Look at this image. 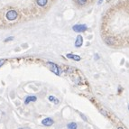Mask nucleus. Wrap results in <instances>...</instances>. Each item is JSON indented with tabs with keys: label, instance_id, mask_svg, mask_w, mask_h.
<instances>
[{
	"label": "nucleus",
	"instance_id": "obj_1",
	"mask_svg": "<svg viewBox=\"0 0 129 129\" xmlns=\"http://www.w3.org/2000/svg\"><path fill=\"white\" fill-rule=\"evenodd\" d=\"M47 64H48V66L50 67V70H51L53 73H55L56 75H60V68H59V67L55 64V63L49 61V62H47Z\"/></svg>",
	"mask_w": 129,
	"mask_h": 129
},
{
	"label": "nucleus",
	"instance_id": "obj_2",
	"mask_svg": "<svg viewBox=\"0 0 129 129\" xmlns=\"http://www.w3.org/2000/svg\"><path fill=\"white\" fill-rule=\"evenodd\" d=\"M17 12L15 10H10L8 11L7 13V20H9V21H14V20H15L16 18H17Z\"/></svg>",
	"mask_w": 129,
	"mask_h": 129
},
{
	"label": "nucleus",
	"instance_id": "obj_3",
	"mask_svg": "<svg viewBox=\"0 0 129 129\" xmlns=\"http://www.w3.org/2000/svg\"><path fill=\"white\" fill-rule=\"evenodd\" d=\"M72 29L77 33H82L87 30V26L85 24H77V25H74Z\"/></svg>",
	"mask_w": 129,
	"mask_h": 129
},
{
	"label": "nucleus",
	"instance_id": "obj_4",
	"mask_svg": "<svg viewBox=\"0 0 129 129\" xmlns=\"http://www.w3.org/2000/svg\"><path fill=\"white\" fill-rule=\"evenodd\" d=\"M53 120L51 117H46V118H44L42 121V124L43 125H45V126H51V125H53Z\"/></svg>",
	"mask_w": 129,
	"mask_h": 129
},
{
	"label": "nucleus",
	"instance_id": "obj_5",
	"mask_svg": "<svg viewBox=\"0 0 129 129\" xmlns=\"http://www.w3.org/2000/svg\"><path fill=\"white\" fill-rule=\"evenodd\" d=\"M37 100V98L35 96H28V97L25 98L24 99V104L25 105H28L30 102H35Z\"/></svg>",
	"mask_w": 129,
	"mask_h": 129
},
{
	"label": "nucleus",
	"instance_id": "obj_6",
	"mask_svg": "<svg viewBox=\"0 0 129 129\" xmlns=\"http://www.w3.org/2000/svg\"><path fill=\"white\" fill-rule=\"evenodd\" d=\"M82 43H83V38H82L81 35H78L77 39H76V43L75 46L76 47H80L82 45Z\"/></svg>",
	"mask_w": 129,
	"mask_h": 129
},
{
	"label": "nucleus",
	"instance_id": "obj_7",
	"mask_svg": "<svg viewBox=\"0 0 129 129\" xmlns=\"http://www.w3.org/2000/svg\"><path fill=\"white\" fill-rule=\"evenodd\" d=\"M67 57L70 59H73V60H77V61H79V60H80V57L79 55H75V54H67Z\"/></svg>",
	"mask_w": 129,
	"mask_h": 129
},
{
	"label": "nucleus",
	"instance_id": "obj_8",
	"mask_svg": "<svg viewBox=\"0 0 129 129\" xmlns=\"http://www.w3.org/2000/svg\"><path fill=\"white\" fill-rule=\"evenodd\" d=\"M67 127H68V129H77L78 125L75 122H71V123H70L69 125H67Z\"/></svg>",
	"mask_w": 129,
	"mask_h": 129
},
{
	"label": "nucleus",
	"instance_id": "obj_9",
	"mask_svg": "<svg viewBox=\"0 0 129 129\" xmlns=\"http://www.w3.org/2000/svg\"><path fill=\"white\" fill-rule=\"evenodd\" d=\"M37 5L40 6V7H44L47 4V0H36Z\"/></svg>",
	"mask_w": 129,
	"mask_h": 129
},
{
	"label": "nucleus",
	"instance_id": "obj_10",
	"mask_svg": "<svg viewBox=\"0 0 129 129\" xmlns=\"http://www.w3.org/2000/svg\"><path fill=\"white\" fill-rule=\"evenodd\" d=\"M49 100L51 102H53V103L56 104V105H57V104H59V99H56V98L53 97V96H50V97H49Z\"/></svg>",
	"mask_w": 129,
	"mask_h": 129
},
{
	"label": "nucleus",
	"instance_id": "obj_11",
	"mask_svg": "<svg viewBox=\"0 0 129 129\" xmlns=\"http://www.w3.org/2000/svg\"><path fill=\"white\" fill-rule=\"evenodd\" d=\"M77 3L80 6H84L87 3V0H77Z\"/></svg>",
	"mask_w": 129,
	"mask_h": 129
},
{
	"label": "nucleus",
	"instance_id": "obj_12",
	"mask_svg": "<svg viewBox=\"0 0 129 129\" xmlns=\"http://www.w3.org/2000/svg\"><path fill=\"white\" fill-rule=\"evenodd\" d=\"M12 40H14V37H8V38H7L5 40V42H9V41H12Z\"/></svg>",
	"mask_w": 129,
	"mask_h": 129
},
{
	"label": "nucleus",
	"instance_id": "obj_13",
	"mask_svg": "<svg viewBox=\"0 0 129 129\" xmlns=\"http://www.w3.org/2000/svg\"><path fill=\"white\" fill-rule=\"evenodd\" d=\"M4 63H5V60H0V67L2 66Z\"/></svg>",
	"mask_w": 129,
	"mask_h": 129
},
{
	"label": "nucleus",
	"instance_id": "obj_14",
	"mask_svg": "<svg viewBox=\"0 0 129 129\" xmlns=\"http://www.w3.org/2000/svg\"><path fill=\"white\" fill-rule=\"evenodd\" d=\"M18 129H30V128H27V127H24V128H18Z\"/></svg>",
	"mask_w": 129,
	"mask_h": 129
},
{
	"label": "nucleus",
	"instance_id": "obj_15",
	"mask_svg": "<svg viewBox=\"0 0 129 129\" xmlns=\"http://www.w3.org/2000/svg\"><path fill=\"white\" fill-rule=\"evenodd\" d=\"M102 1H103V0H100V1H99V4H100V3H101Z\"/></svg>",
	"mask_w": 129,
	"mask_h": 129
},
{
	"label": "nucleus",
	"instance_id": "obj_16",
	"mask_svg": "<svg viewBox=\"0 0 129 129\" xmlns=\"http://www.w3.org/2000/svg\"><path fill=\"white\" fill-rule=\"evenodd\" d=\"M118 129H123V128H122V127H119V128H118Z\"/></svg>",
	"mask_w": 129,
	"mask_h": 129
},
{
	"label": "nucleus",
	"instance_id": "obj_17",
	"mask_svg": "<svg viewBox=\"0 0 129 129\" xmlns=\"http://www.w3.org/2000/svg\"><path fill=\"white\" fill-rule=\"evenodd\" d=\"M128 110H129V105H128Z\"/></svg>",
	"mask_w": 129,
	"mask_h": 129
}]
</instances>
